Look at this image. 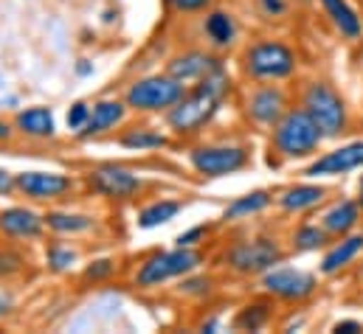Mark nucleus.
I'll list each match as a JSON object with an SVG mask.
<instances>
[{
  "instance_id": "5701e85b",
  "label": "nucleus",
  "mask_w": 363,
  "mask_h": 334,
  "mask_svg": "<svg viewBox=\"0 0 363 334\" xmlns=\"http://www.w3.org/2000/svg\"><path fill=\"white\" fill-rule=\"evenodd\" d=\"M181 202H172V200H161V202H152V205H147L144 211H141V217H138V228H144V231H150V228H158V225H167V222H172L178 214H181Z\"/></svg>"
},
{
  "instance_id": "2eb2a0df",
  "label": "nucleus",
  "mask_w": 363,
  "mask_h": 334,
  "mask_svg": "<svg viewBox=\"0 0 363 334\" xmlns=\"http://www.w3.org/2000/svg\"><path fill=\"white\" fill-rule=\"evenodd\" d=\"M363 253V234H347L341 236V242H335L321 258V272L324 275H335L344 267H350L358 255Z\"/></svg>"
},
{
  "instance_id": "a878e982",
  "label": "nucleus",
  "mask_w": 363,
  "mask_h": 334,
  "mask_svg": "<svg viewBox=\"0 0 363 334\" xmlns=\"http://www.w3.org/2000/svg\"><path fill=\"white\" fill-rule=\"evenodd\" d=\"M45 225L60 231V234H79V231L91 228L93 219L91 217H82V214H60V211H54V214L45 217Z\"/></svg>"
},
{
  "instance_id": "c9c22d12",
  "label": "nucleus",
  "mask_w": 363,
  "mask_h": 334,
  "mask_svg": "<svg viewBox=\"0 0 363 334\" xmlns=\"http://www.w3.org/2000/svg\"><path fill=\"white\" fill-rule=\"evenodd\" d=\"M333 332H338V334H358V332H363V326L358 323V321H338V323L333 326Z\"/></svg>"
},
{
  "instance_id": "ea45409f",
  "label": "nucleus",
  "mask_w": 363,
  "mask_h": 334,
  "mask_svg": "<svg viewBox=\"0 0 363 334\" xmlns=\"http://www.w3.org/2000/svg\"><path fill=\"white\" fill-rule=\"evenodd\" d=\"M3 138H9V127L0 121V141H3Z\"/></svg>"
},
{
  "instance_id": "4be33fe9",
  "label": "nucleus",
  "mask_w": 363,
  "mask_h": 334,
  "mask_svg": "<svg viewBox=\"0 0 363 334\" xmlns=\"http://www.w3.org/2000/svg\"><path fill=\"white\" fill-rule=\"evenodd\" d=\"M17 127L26 135L48 138V135H54V113L48 107H31V110H26V113L17 115Z\"/></svg>"
},
{
  "instance_id": "58836bf2",
  "label": "nucleus",
  "mask_w": 363,
  "mask_h": 334,
  "mask_svg": "<svg viewBox=\"0 0 363 334\" xmlns=\"http://www.w3.org/2000/svg\"><path fill=\"white\" fill-rule=\"evenodd\" d=\"M358 205L363 208V174H361V180H358Z\"/></svg>"
},
{
  "instance_id": "72a5a7b5",
  "label": "nucleus",
  "mask_w": 363,
  "mask_h": 334,
  "mask_svg": "<svg viewBox=\"0 0 363 334\" xmlns=\"http://www.w3.org/2000/svg\"><path fill=\"white\" fill-rule=\"evenodd\" d=\"M203 234H206V228H191V231H186V234L178 236V248H191Z\"/></svg>"
},
{
  "instance_id": "dca6fc26",
  "label": "nucleus",
  "mask_w": 363,
  "mask_h": 334,
  "mask_svg": "<svg viewBox=\"0 0 363 334\" xmlns=\"http://www.w3.org/2000/svg\"><path fill=\"white\" fill-rule=\"evenodd\" d=\"M361 211L363 208L355 200H338V202L321 217V228H324L330 236H347L350 231L358 228Z\"/></svg>"
},
{
  "instance_id": "f03ea898",
  "label": "nucleus",
  "mask_w": 363,
  "mask_h": 334,
  "mask_svg": "<svg viewBox=\"0 0 363 334\" xmlns=\"http://www.w3.org/2000/svg\"><path fill=\"white\" fill-rule=\"evenodd\" d=\"M271 141L281 158H307L321 146L324 135L304 107H293L273 124Z\"/></svg>"
},
{
  "instance_id": "ddd939ff",
  "label": "nucleus",
  "mask_w": 363,
  "mask_h": 334,
  "mask_svg": "<svg viewBox=\"0 0 363 334\" xmlns=\"http://www.w3.org/2000/svg\"><path fill=\"white\" fill-rule=\"evenodd\" d=\"M14 180H17V188L34 200H54L71 191V177L57 171H23Z\"/></svg>"
},
{
  "instance_id": "f257e3e1",
  "label": "nucleus",
  "mask_w": 363,
  "mask_h": 334,
  "mask_svg": "<svg viewBox=\"0 0 363 334\" xmlns=\"http://www.w3.org/2000/svg\"><path fill=\"white\" fill-rule=\"evenodd\" d=\"M225 93H228V76H225L223 68H217L214 74H208L206 79H200L197 87H194L189 96H183L181 101L172 107V113H169V127H172L175 132H181V135L197 132V129H200L203 124H208L211 115L220 110Z\"/></svg>"
},
{
  "instance_id": "a211bd4d",
  "label": "nucleus",
  "mask_w": 363,
  "mask_h": 334,
  "mask_svg": "<svg viewBox=\"0 0 363 334\" xmlns=\"http://www.w3.org/2000/svg\"><path fill=\"white\" fill-rule=\"evenodd\" d=\"M330 23L335 25V31L347 40H358L363 34V20L358 17V11L350 6V0H321Z\"/></svg>"
},
{
  "instance_id": "f704fd0d",
  "label": "nucleus",
  "mask_w": 363,
  "mask_h": 334,
  "mask_svg": "<svg viewBox=\"0 0 363 334\" xmlns=\"http://www.w3.org/2000/svg\"><path fill=\"white\" fill-rule=\"evenodd\" d=\"M175 8H181V11H197V8H203V6H208L211 0H169Z\"/></svg>"
},
{
  "instance_id": "6e6552de",
  "label": "nucleus",
  "mask_w": 363,
  "mask_h": 334,
  "mask_svg": "<svg viewBox=\"0 0 363 334\" xmlns=\"http://www.w3.org/2000/svg\"><path fill=\"white\" fill-rule=\"evenodd\" d=\"M265 292H271L281 301H307L315 292V275L296 270V267H271L262 278Z\"/></svg>"
},
{
  "instance_id": "6ab92c4d",
  "label": "nucleus",
  "mask_w": 363,
  "mask_h": 334,
  "mask_svg": "<svg viewBox=\"0 0 363 334\" xmlns=\"http://www.w3.org/2000/svg\"><path fill=\"white\" fill-rule=\"evenodd\" d=\"M327 197V188L324 185H313V183H301V185H290L279 194V205L290 214H301V211H310L315 208L321 200Z\"/></svg>"
},
{
  "instance_id": "1a4fd4ad",
  "label": "nucleus",
  "mask_w": 363,
  "mask_h": 334,
  "mask_svg": "<svg viewBox=\"0 0 363 334\" xmlns=\"http://www.w3.org/2000/svg\"><path fill=\"white\" fill-rule=\"evenodd\" d=\"M189 161L203 177H225L248 166V152L242 146H200Z\"/></svg>"
},
{
  "instance_id": "0eeeda50",
  "label": "nucleus",
  "mask_w": 363,
  "mask_h": 334,
  "mask_svg": "<svg viewBox=\"0 0 363 334\" xmlns=\"http://www.w3.org/2000/svg\"><path fill=\"white\" fill-rule=\"evenodd\" d=\"M200 264V253L189 250V248H178V250L169 253H158L152 255L141 270H138V287H158L169 278H178L191 272L194 267Z\"/></svg>"
},
{
  "instance_id": "20e7f679",
  "label": "nucleus",
  "mask_w": 363,
  "mask_h": 334,
  "mask_svg": "<svg viewBox=\"0 0 363 334\" xmlns=\"http://www.w3.org/2000/svg\"><path fill=\"white\" fill-rule=\"evenodd\" d=\"M296 51L279 40H262L245 51V74L257 82H281L296 74Z\"/></svg>"
},
{
  "instance_id": "39448f33",
  "label": "nucleus",
  "mask_w": 363,
  "mask_h": 334,
  "mask_svg": "<svg viewBox=\"0 0 363 334\" xmlns=\"http://www.w3.org/2000/svg\"><path fill=\"white\" fill-rule=\"evenodd\" d=\"M281 258H284V250L279 248L276 239L240 242V245H234L228 250V255H225L228 267L237 270V272H242V275H259V272L265 275L271 267L281 264Z\"/></svg>"
},
{
  "instance_id": "c85d7f7f",
  "label": "nucleus",
  "mask_w": 363,
  "mask_h": 334,
  "mask_svg": "<svg viewBox=\"0 0 363 334\" xmlns=\"http://www.w3.org/2000/svg\"><path fill=\"white\" fill-rule=\"evenodd\" d=\"M74 261H77V253L71 250V248H60V245H54V248L48 250V267L57 270V272L68 270Z\"/></svg>"
},
{
  "instance_id": "7ed1b4c3",
  "label": "nucleus",
  "mask_w": 363,
  "mask_h": 334,
  "mask_svg": "<svg viewBox=\"0 0 363 334\" xmlns=\"http://www.w3.org/2000/svg\"><path fill=\"white\" fill-rule=\"evenodd\" d=\"M301 107L315 121L324 138H338L347 129V104L333 84L310 82L301 93Z\"/></svg>"
},
{
  "instance_id": "4c0bfd02",
  "label": "nucleus",
  "mask_w": 363,
  "mask_h": 334,
  "mask_svg": "<svg viewBox=\"0 0 363 334\" xmlns=\"http://www.w3.org/2000/svg\"><path fill=\"white\" fill-rule=\"evenodd\" d=\"M203 284H208V281H189L186 289H189V292H197V289H203Z\"/></svg>"
},
{
  "instance_id": "f3484780",
  "label": "nucleus",
  "mask_w": 363,
  "mask_h": 334,
  "mask_svg": "<svg viewBox=\"0 0 363 334\" xmlns=\"http://www.w3.org/2000/svg\"><path fill=\"white\" fill-rule=\"evenodd\" d=\"M43 217H37L28 208H9L0 211V231L9 236H20V239H34L43 231Z\"/></svg>"
},
{
  "instance_id": "7c9ffc66",
  "label": "nucleus",
  "mask_w": 363,
  "mask_h": 334,
  "mask_svg": "<svg viewBox=\"0 0 363 334\" xmlns=\"http://www.w3.org/2000/svg\"><path fill=\"white\" fill-rule=\"evenodd\" d=\"M110 272H113V261H107V258L96 261L93 267H88V270H85V275H88V278H93V281H96V278H104V275H110Z\"/></svg>"
},
{
  "instance_id": "423d86ee",
  "label": "nucleus",
  "mask_w": 363,
  "mask_h": 334,
  "mask_svg": "<svg viewBox=\"0 0 363 334\" xmlns=\"http://www.w3.org/2000/svg\"><path fill=\"white\" fill-rule=\"evenodd\" d=\"M183 96V82L172 79V76H150V79H141L127 90V104L133 110H169L181 101Z\"/></svg>"
},
{
  "instance_id": "9b49d317",
  "label": "nucleus",
  "mask_w": 363,
  "mask_h": 334,
  "mask_svg": "<svg viewBox=\"0 0 363 334\" xmlns=\"http://www.w3.org/2000/svg\"><path fill=\"white\" fill-rule=\"evenodd\" d=\"M91 185L99 194H104V197L127 200V197L138 194L144 183L133 171H127V168L121 166H99L96 171H91Z\"/></svg>"
},
{
  "instance_id": "f8f14e48",
  "label": "nucleus",
  "mask_w": 363,
  "mask_h": 334,
  "mask_svg": "<svg viewBox=\"0 0 363 334\" xmlns=\"http://www.w3.org/2000/svg\"><path fill=\"white\" fill-rule=\"evenodd\" d=\"M284 113H287V96L276 84L257 87L248 98V115L262 127H273Z\"/></svg>"
},
{
  "instance_id": "9d476101",
  "label": "nucleus",
  "mask_w": 363,
  "mask_h": 334,
  "mask_svg": "<svg viewBox=\"0 0 363 334\" xmlns=\"http://www.w3.org/2000/svg\"><path fill=\"white\" fill-rule=\"evenodd\" d=\"M355 168H363V141L344 144V146L321 155L318 161H313L304 168V174L307 177H341V174H350Z\"/></svg>"
},
{
  "instance_id": "c756f323",
  "label": "nucleus",
  "mask_w": 363,
  "mask_h": 334,
  "mask_svg": "<svg viewBox=\"0 0 363 334\" xmlns=\"http://www.w3.org/2000/svg\"><path fill=\"white\" fill-rule=\"evenodd\" d=\"M88 118H91V107H88L85 101H77V104L71 107V113H68V127H71V129H82V127L88 124Z\"/></svg>"
},
{
  "instance_id": "412c9836",
  "label": "nucleus",
  "mask_w": 363,
  "mask_h": 334,
  "mask_svg": "<svg viewBox=\"0 0 363 334\" xmlns=\"http://www.w3.org/2000/svg\"><path fill=\"white\" fill-rule=\"evenodd\" d=\"M271 202H273L271 191L257 188V191H251V194L237 197V200H234V202H231V205L223 211V219H225V222H240V219H248V217H254V214L265 211Z\"/></svg>"
},
{
  "instance_id": "b1692460",
  "label": "nucleus",
  "mask_w": 363,
  "mask_h": 334,
  "mask_svg": "<svg viewBox=\"0 0 363 334\" xmlns=\"http://www.w3.org/2000/svg\"><path fill=\"white\" fill-rule=\"evenodd\" d=\"M206 34L211 37L214 45H231L237 37V23L225 11H211L206 17Z\"/></svg>"
},
{
  "instance_id": "473e14b6",
  "label": "nucleus",
  "mask_w": 363,
  "mask_h": 334,
  "mask_svg": "<svg viewBox=\"0 0 363 334\" xmlns=\"http://www.w3.org/2000/svg\"><path fill=\"white\" fill-rule=\"evenodd\" d=\"M14 270H20V255H14V253H0V275H9V272H14Z\"/></svg>"
},
{
  "instance_id": "4468645a",
  "label": "nucleus",
  "mask_w": 363,
  "mask_h": 334,
  "mask_svg": "<svg viewBox=\"0 0 363 334\" xmlns=\"http://www.w3.org/2000/svg\"><path fill=\"white\" fill-rule=\"evenodd\" d=\"M217 68H223V65H220L214 57L200 54V51H191V54H183V57L169 62V76L183 84L200 82V79H206L208 74H214Z\"/></svg>"
},
{
  "instance_id": "393cba45",
  "label": "nucleus",
  "mask_w": 363,
  "mask_h": 334,
  "mask_svg": "<svg viewBox=\"0 0 363 334\" xmlns=\"http://www.w3.org/2000/svg\"><path fill=\"white\" fill-rule=\"evenodd\" d=\"M327 231L321 225H301L296 234H293V250L298 253H310V250H318L327 245Z\"/></svg>"
},
{
  "instance_id": "2f4dec72",
  "label": "nucleus",
  "mask_w": 363,
  "mask_h": 334,
  "mask_svg": "<svg viewBox=\"0 0 363 334\" xmlns=\"http://www.w3.org/2000/svg\"><path fill=\"white\" fill-rule=\"evenodd\" d=\"M259 6L268 17H281L287 11V0H259Z\"/></svg>"
},
{
  "instance_id": "bb28decb",
  "label": "nucleus",
  "mask_w": 363,
  "mask_h": 334,
  "mask_svg": "<svg viewBox=\"0 0 363 334\" xmlns=\"http://www.w3.org/2000/svg\"><path fill=\"white\" fill-rule=\"evenodd\" d=\"M268 321H271V309H268L265 304H251V306H245V309L237 315L234 326H237V329H245V332H259Z\"/></svg>"
},
{
  "instance_id": "cd10ccee",
  "label": "nucleus",
  "mask_w": 363,
  "mask_h": 334,
  "mask_svg": "<svg viewBox=\"0 0 363 334\" xmlns=\"http://www.w3.org/2000/svg\"><path fill=\"white\" fill-rule=\"evenodd\" d=\"M121 144L127 149H158V146L167 144V138L158 135V132H150V129H133L130 135L121 138Z\"/></svg>"
},
{
  "instance_id": "e433bc0d",
  "label": "nucleus",
  "mask_w": 363,
  "mask_h": 334,
  "mask_svg": "<svg viewBox=\"0 0 363 334\" xmlns=\"http://www.w3.org/2000/svg\"><path fill=\"white\" fill-rule=\"evenodd\" d=\"M11 185H17V180H14L9 171H3V168H0V194H9V191H11Z\"/></svg>"
},
{
  "instance_id": "aec40b11",
  "label": "nucleus",
  "mask_w": 363,
  "mask_h": 334,
  "mask_svg": "<svg viewBox=\"0 0 363 334\" xmlns=\"http://www.w3.org/2000/svg\"><path fill=\"white\" fill-rule=\"evenodd\" d=\"M121 118H124V107L118 101H99V104H93L88 124L79 129V138H93L104 129H113Z\"/></svg>"
}]
</instances>
